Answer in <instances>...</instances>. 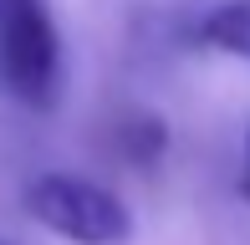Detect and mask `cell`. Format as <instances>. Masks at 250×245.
Masks as SVG:
<instances>
[{
  "instance_id": "6da1fadb",
  "label": "cell",
  "mask_w": 250,
  "mask_h": 245,
  "mask_svg": "<svg viewBox=\"0 0 250 245\" xmlns=\"http://www.w3.org/2000/svg\"><path fill=\"white\" fill-rule=\"evenodd\" d=\"M0 92L41 113L62 97V31L46 0H0Z\"/></svg>"
},
{
  "instance_id": "7a4b0ae2",
  "label": "cell",
  "mask_w": 250,
  "mask_h": 245,
  "mask_svg": "<svg viewBox=\"0 0 250 245\" xmlns=\"http://www.w3.org/2000/svg\"><path fill=\"white\" fill-rule=\"evenodd\" d=\"M26 209L36 225L72 245H128L133 240V215L112 189L77 174H41L26 184Z\"/></svg>"
},
{
  "instance_id": "3957f363",
  "label": "cell",
  "mask_w": 250,
  "mask_h": 245,
  "mask_svg": "<svg viewBox=\"0 0 250 245\" xmlns=\"http://www.w3.org/2000/svg\"><path fill=\"white\" fill-rule=\"evenodd\" d=\"M194 41L220 57L250 61V0H220L194 20Z\"/></svg>"
},
{
  "instance_id": "277c9868",
  "label": "cell",
  "mask_w": 250,
  "mask_h": 245,
  "mask_svg": "<svg viewBox=\"0 0 250 245\" xmlns=\"http://www.w3.org/2000/svg\"><path fill=\"white\" fill-rule=\"evenodd\" d=\"M118 148H123V159H128V163L148 169V163L164 159V148H168V128H164L153 113H133V118L118 122Z\"/></svg>"
},
{
  "instance_id": "5b68a950",
  "label": "cell",
  "mask_w": 250,
  "mask_h": 245,
  "mask_svg": "<svg viewBox=\"0 0 250 245\" xmlns=\"http://www.w3.org/2000/svg\"><path fill=\"white\" fill-rule=\"evenodd\" d=\"M240 199L250 204V128H245V159H240Z\"/></svg>"
},
{
  "instance_id": "8992f818",
  "label": "cell",
  "mask_w": 250,
  "mask_h": 245,
  "mask_svg": "<svg viewBox=\"0 0 250 245\" xmlns=\"http://www.w3.org/2000/svg\"><path fill=\"white\" fill-rule=\"evenodd\" d=\"M0 245H10V240H0Z\"/></svg>"
}]
</instances>
